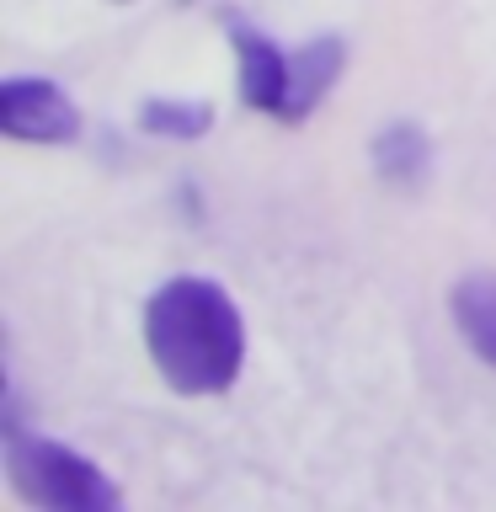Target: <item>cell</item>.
<instances>
[{
    "mask_svg": "<svg viewBox=\"0 0 496 512\" xmlns=\"http://www.w3.org/2000/svg\"><path fill=\"white\" fill-rule=\"evenodd\" d=\"M144 347L171 390L219 395L246 363V326L219 283L171 278L155 288L150 310H144Z\"/></svg>",
    "mask_w": 496,
    "mask_h": 512,
    "instance_id": "1",
    "label": "cell"
},
{
    "mask_svg": "<svg viewBox=\"0 0 496 512\" xmlns=\"http://www.w3.org/2000/svg\"><path fill=\"white\" fill-rule=\"evenodd\" d=\"M454 326L470 342L475 358H486L496 368V272H470L454 283Z\"/></svg>",
    "mask_w": 496,
    "mask_h": 512,
    "instance_id": "6",
    "label": "cell"
},
{
    "mask_svg": "<svg viewBox=\"0 0 496 512\" xmlns=\"http://www.w3.org/2000/svg\"><path fill=\"white\" fill-rule=\"evenodd\" d=\"M374 166H379L384 182L416 187L427 176V166H432V144H427V134L416 123H390L374 139Z\"/></svg>",
    "mask_w": 496,
    "mask_h": 512,
    "instance_id": "7",
    "label": "cell"
},
{
    "mask_svg": "<svg viewBox=\"0 0 496 512\" xmlns=\"http://www.w3.org/2000/svg\"><path fill=\"white\" fill-rule=\"evenodd\" d=\"M0 128L11 139H32V144H64L80 134V112L54 80L38 75H11L0 86Z\"/></svg>",
    "mask_w": 496,
    "mask_h": 512,
    "instance_id": "3",
    "label": "cell"
},
{
    "mask_svg": "<svg viewBox=\"0 0 496 512\" xmlns=\"http://www.w3.org/2000/svg\"><path fill=\"white\" fill-rule=\"evenodd\" d=\"M6 470L16 496L38 507H59V512H112L118 507V486L96 470L86 454L64 448L54 438H38V432L6 427Z\"/></svg>",
    "mask_w": 496,
    "mask_h": 512,
    "instance_id": "2",
    "label": "cell"
},
{
    "mask_svg": "<svg viewBox=\"0 0 496 512\" xmlns=\"http://www.w3.org/2000/svg\"><path fill=\"white\" fill-rule=\"evenodd\" d=\"M342 64H347V43L342 38H315L304 43L294 59H288V91H283V123H304L310 112L320 107V96H326L336 80H342Z\"/></svg>",
    "mask_w": 496,
    "mask_h": 512,
    "instance_id": "5",
    "label": "cell"
},
{
    "mask_svg": "<svg viewBox=\"0 0 496 512\" xmlns=\"http://www.w3.org/2000/svg\"><path fill=\"white\" fill-rule=\"evenodd\" d=\"M139 128L144 134H160V139H203L208 128H214V107L208 102H166V96H155V102H144Z\"/></svg>",
    "mask_w": 496,
    "mask_h": 512,
    "instance_id": "8",
    "label": "cell"
},
{
    "mask_svg": "<svg viewBox=\"0 0 496 512\" xmlns=\"http://www.w3.org/2000/svg\"><path fill=\"white\" fill-rule=\"evenodd\" d=\"M224 27H230V43H235V59H240V102L278 118L283 91H288V54H278L267 32H256L251 22H240V16H224Z\"/></svg>",
    "mask_w": 496,
    "mask_h": 512,
    "instance_id": "4",
    "label": "cell"
}]
</instances>
